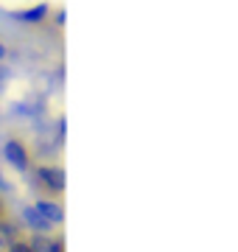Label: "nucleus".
Wrapping results in <instances>:
<instances>
[{"mask_svg":"<svg viewBox=\"0 0 238 252\" xmlns=\"http://www.w3.org/2000/svg\"><path fill=\"white\" fill-rule=\"evenodd\" d=\"M3 157H6V162H9L17 174H28L31 165H34V154H31V149L26 146V140H20V137H9V140L3 143Z\"/></svg>","mask_w":238,"mask_h":252,"instance_id":"1","label":"nucleus"},{"mask_svg":"<svg viewBox=\"0 0 238 252\" xmlns=\"http://www.w3.org/2000/svg\"><path fill=\"white\" fill-rule=\"evenodd\" d=\"M34 174H37L39 185L45 190H51V193H62L64 190V168L62 165H51V162H42V165H37L34 168Z\"/></svg>","mask_w":238,"mask_h":252,"instance_id":"2","label":"nucleus"},{"mask_svg":"<svg viewBox=\"0 0 238 252\" xmlns=\"http://www.w3.org/2000/svg\"><path fill=\"white\" fill-rule=\"evenodd\" d=\"M48 14H51V6H48V3H37V6H28V9L11 11V20L26 23V26H37V23H45Z\"/></svg>","mask_w":238,"mask_h":252,"instance_id":"3","label":"nucleus"},{"mask_svg":"<svg viewBox=\"0 0 238 252\" xmlns=\"http://www.w3.org/2000/svg\"><path fill=\"white\" fill-rule=\"evenodd\" d=\"M34 210L45 219L48 224H62L64 221V207L59 202H54V199H37L34 202Z\"/></svg>","mask_w":238,"mask_h":252,"instance_id":"4","label":"nucleus"},{"mask_svg":"<svg viewBox=\"0 0 238 252\" xmlns=\"http://www.w3.org/2000/svg\"><path fill=\"white\" fill-rule=\"evenodd\" d=\"M23 221H26V224L31 227V230H37V233H51V227H54V224H48L45 219H42V216L37 213V210H34V205L23 210Z\"/></svg>","mask_w":238,"mask_h":252,"instance_id":"5","label":"nucleus"},{"mask_svg":"<svg viewBox=\"0 0 238 252\" xmlns=\"http://www.w3.org/2000/svg\"><path fill=\"white\" fill-rule=\"evenodd\" d=\"M9 252H37V244L26 241V238H11V241H9Z\"/></svg>","mask_w":238,"mask_h":252,"instance_id":"6","label":"nucleus"},{"mask_svg":"<svg viewBox=\"0 0 238 252\" xmlns=\"http://www.w3.org/2000/svg\"><path fill=\"white\" fill-rule=\"evenodd\" d=\"M45 250H48V252H64V241H51Z\"/></svg>","mask_w":238,"mask_h":252,"instance_id":"7","label":"nucleus"},{"mask_svg":"<svg viewBox=\"0 0 238 252\" xmlns=\"http://www.w3.org/2000/svg\"><path fill=\"white\" fill-rule=\"evenodd\" d=\"M0 190H11V185H9V180L3 177V171H0Z\"/></svg>","mask_w":238,"mask_h":252,"instance_id":"8","label":"nucleus"},{"mask_svg":"<svg viewBox=\"0 0 238 252\" xmlns=\"http://www.w3.org/2000/svg\"><path fill=\"white\" fill-rule=\"evenodd\" d=\"M6 79H9V70H6V67H3V64H0V87H3V84H6Z\"/></svg>","mask_w":238,"mask_h":252,"instance_id":"9","label":"nucleus"},{"mask_svg":"<svg viewBox=\"0 0 238 252\" xmlns=\"http://www.w3.org/2000/svg\"><path fill=\"white\" fill-rule=\"evenodd\" d=\"M6 56H9V48H6V45H3V42H0V62H3Z\"/></svg>","mask_w":238,"mask_h":252,"instance_id":"10","label":"nucleus"},{"mask_svg":"<svg viewBox=\"0 0 238 252\" xmlns=\"http://www.w3.org/2000/svg\"><path fill=\"white\" fill-rule=\"evenodd\" d=\"M3 219H6V202L0 199V221H3Z\"/></svg>","mask_w":238,"mask_h":252,"instance_id":"11","label":"nucleus"}]
</instances>
